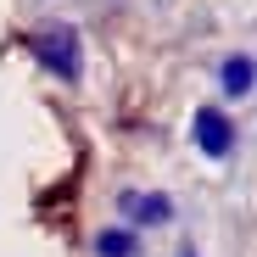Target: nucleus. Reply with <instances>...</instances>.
<instances>
[{"instance_id": "4", "label": "nucleus", "mask_w": 257, "mask_h": 257, "mask_svg": "<svg viewBox=\"0 0 257 257\" xmlns=\"http://www.w3.org/2000/svg\"><path fill=\"white\" fill-rule=\"evenodd\" d=\"M218 84H224V95H251L257 62H251V56H224V62H218Z\"/></svg>"}, {"instance_id": "2", "label": "nucleus", "mask_w": 257, "mask_h": 257, "mask_svg": "<svg viewBox=\"0 0 257 257\" xmlns=\"http://www.w3.org/2000/svg\"><path fill=\"white\" fill-rule=\"evenodd\" d=\"M196 146H201V157L224 162V157L235 151V123H229L218 106H201V112H196Z\"/></svg>"}, {"instance_id": "5", "label": "nucleus", "mask_w": 257, "mask_h": 257, "mask_svg": "<svg viewBox=\"0 0 257 257\" xmlns=\"http://www.w3.org/2000/svg\"><path fill=\"white\" fill-rule=\"evenodd\" d=\"M95 257H140V235L135 229H101L95 235Z\"/></svg>"}, {"instance_id": "1", "label": "nucleus", "mask_w": 257, "mask_h": 257, "mask_svg": "<svg viewBox=\"0 0 257 257\" xmlns=\"http://www.w3.org/2000/svg\"><path fill=\"white\" fill-rule=\"evenodd\" d=\"M34 51H39V62H45L56 78H78V67H84L78 28H73V23H45V28H34Z\"/></svg>"}, {"instance_id": "3", "label": "nucleus", "mask_w": 257, "mask_h": 257, "mask_svg": "<svg viewBox=\"0 0 257 257\" xmlns=\"http://www.w3.org/2000/svg\"><path fill=\"white\" fill-rule=\"evenodd\" d=\"M117 212H128V218H135V224H146V229H157V224H168V218H174V201H168V196H140V190H123L117 196Z\"/></svg>"}]
</instances>
